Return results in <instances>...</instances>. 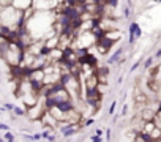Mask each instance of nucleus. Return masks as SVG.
Returning <instances> with one entry per match:
<instances>
[{"mask_svg":"<svg viewBox=\"0 0 161 142\" xmlns=\"http://www.w3.org/2000/svg\"><path fill=\"white\" fill-rule=\"evenodd\" d=\"M0 57H2L10 66H19L21 62H22V57H24V47L21 46L18 41H11L10 46L6 47V51Z\"/></svg>","mask_w":161,"mask_h":142,"instance_id":"f257e3e1","label":"nucleus"},{"mask_svg":"<svg viewBox=\"0 0 161 142\" xmlns=\"http://www.w3.org/2000/svg\"><path fill=\"white\" fill-rule=\"evenodd\" d=\"M62 85L66 89V92L69 93V96H71L73 99H78L81 96V84H79V76H74L71 74L69 71H66V73L62 74V79H60Z\"/></svg>","mask_w":161,"mask_h":142,"instance_id":"f03ea898","label":"nucleus"},{"mask_svg":"<svg viewBox=\"0 0 161 142\" xmlns=\"http://www.w3.org/2000/svg\"><path fill=\"white\" fill-rule=\"evenodd\" d=\"M47 111V108H46V101H43V103H40V99L35 104H32V106H29V109H25V115L29 117V120H38V118H41L43 117V114Z\"/></svg>","mask_w":161,"mask_h":142,"instance_id":"7ed1b4c3","label":"nucleus"},{"mask_svg":"<svg viewBox=\"0 0 161 142\" xmlns=\"http://www.w3.org/2000/svg\"><path fill=\"white\" fill-rule=\"evenodd\" d=\"M62 3V0H33L32 8L35 11H54Z\"/></svg>","mask_w":161,"mask_h":142,"instance_id":"20e7f679","label":"nucleus"},{"mask_svg":"<svg viewBox=\"0 0 161 142\" xmlns=\"http://www.w3.org/2000/svg\"><path fill=\"white\" fill-rule=\"evenodd\" d=\"M32 2H33V0H13L11 5L14 6L16 10L24 13V11H27L29 8H32Z\"/></svg>","mask_w":161,"mask_h":142,"instance_id":"39448f33","label":"nucleus"},{"mask_svg":"<svg viewBox=\"0 0 161 142\" xmlns=\"http://www.w3.org/2000/svg\"><path fill=\"white\" fill-rule=\"evenodd\" d=\"M141 35H142V32H141V28H139V25L136 22H133L130 25V44H133Z\"/></svg>","mask_w":161,"mask_h":142,"instance_id":"423d86ee","label":"nucleus"},{"mask_svg":"<svg viewBox=\"0 0 161 142\" xmlns=\"http://www.w3.org/2000/svg\"><path fill=\"white\" fill-rule=\"evenodd\" d=\"M122 54H123V47H118L117 51L108 59V63H109V65H111V63H117L118 60H120V55H122Z\"/></svg>","mask_w":161,"mask_h":142,"instance_id":"0eeeda50","label":"nucleus"},{"mask_svg":"<svg viewBox=\"0 0 161 142\" xmlns=\"http://www.w3.org/2000/svg\"><path fill=\"white\" fill-rule=\"evenodd\" d=\"M155 114H156L155 109H149V108H147V109L142 111V115H141V117H142V120H153Z\"/></svg>","mask_w":161,"mask_h":142,"instance_id":"6e6552de","label":"nucleus"},{"mask_svg":"<svg viewBox=\"0 0 161 142\" xmlns=\"http://www.w3.org/2000/svg\"><path fill=\"white\" fill-rule=\"evenodd\" d=\"M41 137L46 139V140H55V136H54V133H52V128H47V130L41 134Z\"/></svg>","mask_w":161,"mask_h":142,"instance_id":"1a4fd4ad","label":"nucleus"},{"mask_svg":"<svg viewBox=\"0 0 161 142\" xmlns=\"http://www.w3.org/2000/svg\"><path fill=\"white\" fill-rule=\"evenodd\" d=\"M13 112L16 114V115H25V111L24 109H21V108H18V106H13V109H11Z\"/></svg>","mask_w":161,"mask_h":142,"instance_id":"9d476101","label":"nucleus"},{"mask_svg":"<svg viewBox=\"0 0 161 142\" xmlns=\"http://www.w3.org/2000/svg\"><path fill=\"white\" fill-rule=\"evenodd\" d=\"M152 63H153V57H149V59L145 60V63H144V68H145V69H149V68L152 66Z\"/></svg>","mask_w":161,"mask_h":142,"instance_id":"9b49d317","label":"nucleus"},{"mask_svg":"<svg viewBox=\"0 0 161 142\" xmlns=\"http://www.w3.org/2000/svg\"><path fill=\"white\" fill-rule=\"evenodd\" d=\"M5 139H6V140H14V134L10 133V131H6V133H5Z\"/></svg>","mask_w":161,"mask_h":142,"instance_id":"f8f14e48","label":"nucleus"},{"mask_svg":"<svg viewBox=\"0 0 161 142\" xmlns=\"http://www.w3.org/2000/svg\"><path fill=\"white\" fill-rule=\"evenodd\" d=\"M90 140H95V142H101V140H103V137H101V136H92V137H90Z\"/></svg>","mask_w":161,"mask_h":142,"instance_id":"ddd939ff","label":"nucleus"},{"mask_svg":"<svg viewBox=\"0 0 161 142\" xmlns=\"http://www.w3.org/2000/svg\"><path fill=\"white\" fill-rule=\"evenodd\" d=\"M90 125H93V120L92 118H87L85 122H84V126H90Z\"/></svg>","mask_w":161,"mask_h":142,"instance_id":"4468645a","label":"nucleus"},{"mask_svg":"<svg viewBox=\"0 0 161 142\" xmlns=\"http://www.w3.org/2000/svg\"><path fill=\"white\" fill-rule=\"evenodd\" d=\"M114 111H115V101H114L112 104H111V108H109V114H111V115L114 114Z\"/></svg>","mask_w":161,"mask_h":142,"instance_id":"2eb2a0df","label":"nucleus"},{"mask_svg":"<svg viewBox=\"0 0 161 142\" xmlns=\"http://www.w3.org/2000/svg\"><path fill=\"white\" fill-rule=\"evenodd\" d=\"M139 65H141V60H139V62H136V63H134V65H133L131 71H134V69H137V66H139Z\"/></svg>","mask_w":161,"mask_h":142,"instance_id":"dca6fc26","label":"nucleus"},{"mask_svg":"<svg viewBox=\"0 0 161 142\" xmlns=\"http://www.w3.org/2000/svg\"><path fill=\"white\" fill-rule=\"evenodd\" d=\"M123 14H125V16H127V18H128V16H130V10H128V8H125V11H123Z\"/></svg>","mask_w":161,"mask_h":142,"instance_id":"f3484780","label":"nucleus"},{"mask_svg":"<svg viewBox=\"0 0 161 142\" xmlns=\"http://www.w3.org/2000/svg\"><path fill=\"white\" fill-rule=\"evenodd\" d=\"M0 130H8V126L3 125V123H0Z\"/></svg>","mask_w":161,"mask_h":142,"instance_id":"a211bd4d","label":"nucleus"},{"mask_svg":"<svg viewBox=\"0 0 161 142\" xmlns=\"http://www.w3.org/2000/svg\"><path fill=\"white\" fill-rule=\"evenodd\" d=\"M95 134H96V136H101L103 131H101V130H96V133H95Z\"/></svg>","mask_w":161,"mask_h":142,"instance_id":"6ab92c4d","label":"nucleus"},{"mask_svg":"<svg viewBox=\"0 0 161 142\" xmlns=\"http://www.w3.org/2000/svg\"><path fill=\"white\" fill-rule=\"evenodd\" d=\"M155 57H161V51H158V52H156V55H155Z\"/></svg>","mask_w":161,"mask_h":142,"instance_id":"aec40b11","label":"nucleus"},{"mask_svg":"<svg viewBox=\"0 0 161 142\" xmlns=\"http://www.w3.org/2000/svg\"><path fill=\"white\" fill-rule=\"evenodd\" d=\"M0 140H2V137H0Z\"/></svg>","mask_w":161,"mask_h":142,"instance_id":"412c9836","label":"nucleus"},{"mask_svg":"<svg viewBox=\"0 0 161 142\" xmlns=\"http://www.w3.org/2000/svg\"><path fill=\"white\" fill-rule=\"evenodd\" d=\"M159 2H161V0H159Z\"/></svg>","mask_w":161,"mask_h":142,"instance_id":"4be33fe9","label":"nucleus"}]
</instances>
